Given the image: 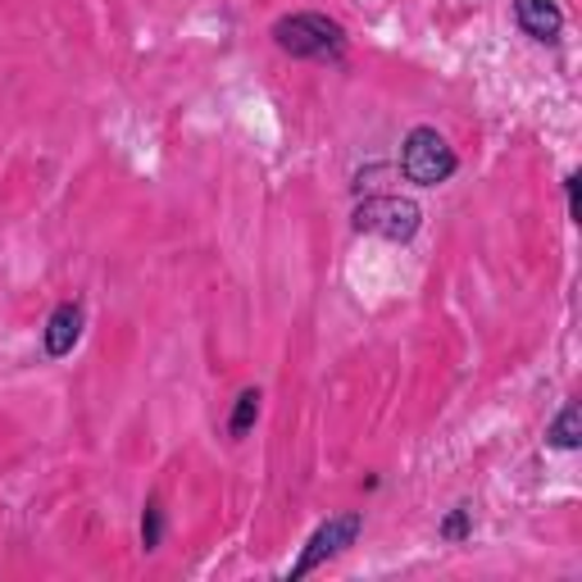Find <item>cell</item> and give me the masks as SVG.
Returning <instances> with one entry per match:
<instances>
[{"instance_id":"cell-1","label":"cell","mask_w":582,"mask_h":582,"mask_svg":"<svg viewBox=\"0 0 582 582\" xmlns=\"http://www.w3.org/2000/svg\"><path fill=\"white\" fill-rule=\"evenodd\" d=\"M273 46L292 60H323V64H342L346 60V28L337 18H327L319 10H300L283 14L273 23Z\"/></svg>"},{"instance_id":"cell-2","label":"cell","mask_w":582,"mask_h":582,"mask_svg":"<svg viewBox=\"0 0 582 582\" xmlns=\"http://www.w3.org/2000/svg\"><path fill=\"white\" fill-rule=\"evenodd\" d=\"M460 169V160H455L450 141L437 133V128H410V137H405L400 146V173L410 178L414 187H442L450 173Z\"/></svg>"},{"instance_id":"cell-3","label":"cell","mask_w":582,"mask_h":582,"mask_svg":"<svg viewBox=\"0 0 582 582\" xmlns=\"http://www.w3.org/2000/svg\"><path fill=\"white\" fill-rule=\"evenodd\" d=\"M356 233H373L387 242H410L423 223V210L410 196H364L356 206Z\"/></svg>"},{"instance_id":"cell-4","label":"cell","mask_w":582,"mask_h":582,"mask_svg":"<svg viewBox=\"0 0 582 582\" xmlns=\"http://www.w3.org/2000/svg\"><path fill=\"white\" fill-rule=\"evenodd\" d=\"M360 528H364V515H333L327 523H319L314 537L306 542V550H300V560L292 565V578H306V573L323 569L327 560H337L346 546H356Z\"/></svg>"},{"instance_id":"cell-5","label":"cell","mask_w":582,"mask_h":582,"mask_svg":"<svg viewBox=\"0 0 582 582\" xmlns=\"http://www.w3.org/2000/svg\"><path fill=\"white\" fill-rule=\"evenodd\" d=\"M83 323H87L83 300H64V306L50 310L46 333H41V337H46V356H50V360L73 356V346H78V337H83Z\"/></svg>"},{"instance_id":"cell-6","label":"cell","mask_w":582,"mask_h":582,"mask_svg":"<svg viewBox=\"0 0 582 582\" xmlns=\"http://www.w3.org/2000/svg\"><path fill=\"white\" fill-rule=\"evenodd\" d=\"M515 18H519V28L542 46L560 41V33H565V14L555 0H515Z\"/></svg>"},{"instance_id":"cell-7","label":"cell","mask_w":582,"mask_h":582,"mask_svg":"<svg viewBox=\"0 0 582 582\" xmlns=\"http://www.w3.org/2000/svg\"><path fill=\"white\" fill-rule=\"evenodd\" d=\"M546 442L555 446V450H578V442H582V410L569 400L560 414H555V423L546 428Z\"/></svg>"},{"instance_id":"cell-8","label":"cell","mask_w":582,"mask_h":582,"mask_svg":"<svg viewBox=\"0 0 582 582\" xmlns=\"http://www.w3.org/2000/svg\"><path fill=\"white\" fill-rule=\"evenodd\" d=\"M260 387H246L242 396H237V405H233V419H227V433H233V442H242L250 428H256V419H260Z\"/></svg>"},{"instance_id":"cell-9","label":"cell","mask_w":582,"mask_h":582,"mask_svg":"<svg viewBox=\"0 0 582 582\" xmlns=\"http://www.w3.org/2000/svg\"><path fill=\"white\" fill-rule=\"evenodd\" d=\"M160 537H164V510H160V500L150 496L146 500V515H141V546L146 550H160Z\"/></svg>"},{"instance_id":"cell-10","label":"cell","mask_w":582,"mask_h":582,"mask_svg":"<svg viewBox=\"0 0 582 582\" xmlns=\"http://www.w3.org/2000/svg\"><path fill=\"white\" fill-rule=\"evenodd\" d=\"M442 537H446V542H465V537H469V510H465V505H460V510H450V515H446Z\"/></svg>"},{"instance_id":"cell-11","label":"cell","mask_w":582,"mask_h":582,"mask_svg":"<svg viewBox=\"0 0 582 582\" xmlns=\"http://www.w3.org/2000/svg\"><path fill=\"white\" fill-rule=\"evenodd\" d=\"M569 214L578 219V173H569Z\"/></svg>"}]
</instances>
